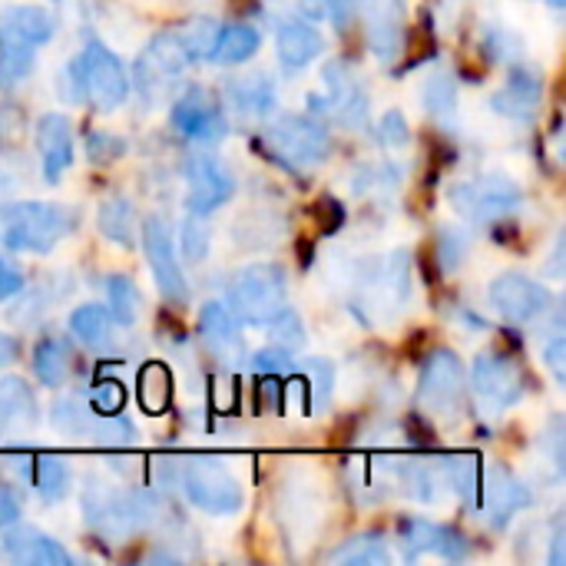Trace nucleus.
<instances>
[{
  "instance_id": "47",
  "label": "nucleus",
  "mask_w": 566,
  "mask_h": 566,
  "mask_svg": "<svg viewBox=\"0 0 566 566\" xmlns=\"http://www.w3.org/2000/svg\"><path fill=\"white\" fill-rule=\"evenodd\" d=\"M27 129V116L17 103H0V146H13Z\"/></svg>"
},
{
  "instance_id": "11",
  "label": "nucleus",
  "mask_w": 566,
  "mask_h": 566,
  "mask_svg": "<svg viewBox=\"0 0 566 566\" xmlns=\"http://www.w3.org/2000/svg\"><path fill=\"white\" fill-rule=\"evenodd\" d=\"M464 398V365L454 352L434 348L418 375V405L428 415H451Z\"/></svg>"
},
{
  "instance_id": "16",
  "label": "nucleus",
  "mask_w": 566,
  "mask_h": 566,
  "mask_svg": "<svg viewBox=\"0 0 566 566\" xmlns=\"http://www.w3.org/2000/svg\"><path fill=\"white\" fill-rule=\"evenodd\" d=\"M169 119H172V129H176V133H182V136L192 139V143H206V146L219 143V139L226 136V129H229V126H226V116H222V109H219V103H216L209 93H202L199 86L189 90L186 96H179V99L172 103Z\"/></svg>"
},
{
  "instance_id": "26",
  "label": "nucleus",
  "mask_w": 566,
  "mask_h": 566,
  "mask_svg": "<svg viewBox=\"0 0 566 566\" xmlns=\"http://www.w3.org/2000/svg\"><path fill=\"white\" fill-rule=\"evenodd\" d=\"M53 33H56V20H53V13L43 10V7L20 3V7H10V10L0 13V36L13 40V43H20V46L36 50V46L50 43Z\"/></svg>"
},
{
  "instance_id": "44",
  "label": "nucleus",
  "mask_w": 566,
  "mask_h": 566,
  "mask_svg": "<svg viewBox=\"0 0 566 566\" xmlns=\"http://www.w3.org/2000/svg\"><path fill=\"white\" fill-rule=\"evenodd\" d=\"M123 153H126V139H119V136H113V133L93 129V133L86 136V156H90V163L106 166V163H116Z\"/></svg>"
},
{
  "instance_id": "31",
  "label": "nucleus",
  "mask_w": 566,
  "mask_h": 566,
  "mask_svg": "<svg viewBox=\"0 0 566 566\" xmlns=\"http://www.w3.org/2000/svg\"><path fill=\"white\" fill-rule=\"evenodd\" d=\"M262 46V36L255 27L249 23H226L219 27L216 46L209 53V63H242L249 56H255V50Z\"/></svg>"
},
{
  "instance_id": "34",
  "label": "nucleus",
  "mask_w": 566,
  "mask_h": 566,
  "mask_svg": "<svg viewBox=\"0 0 566 566\" xmlns=\"http://www.w3.org/2000/svg\"><path fill=\"white\" fill-rule=\"evenodd\" d=\"M70 361H73V355L63 338H43L33 348V371H36V381L46 388H60L66 381Z\"/></svg>"
},
{
  "instance_id": "45",
  "label": "nucleus",
  "mask_w": 566,
  "mask_h": 566,
  "mask_svg": "<svg viewBox=\"0 0 566 566\" xmlns=\"http://www.w3.org/2000/svg\"><path fill=\"white\" fill-rule=\"evenodd\" d=\"M27 169H30V166H27L23 156H17V153H0V199H3V196H17V192L27 186V179H30Z\"/></svg>"
},
{
  "instance_id": "52",
  "label": "nucleus",
  "mask_w": 566,
  "mask_h": 566,
  "mask_svg": "<svg viewBox=\"0 0 566 566\" xmlns=\"http://www.w3.org/2000/svg\"><path fill=\"white\" fill-rule=\"evenodd\" d=\"M325 13L335 30H345L348 20L355 17V0H325Z\"/></svg>"
},
{
  "instance_id": "53",
  "label": "nucleus",
  "mask_w": 566,
  "mask_h": 566,
  "mask_svg": "<svg viewBox=\"0 0 566 566\" xmlns=\"http://www.w3.org/2000/svg\"><path fill=\"white\" fill-rule=\"evenodd\" d=\"M566 527L564 521H557V527H554V537H551V557H547V564L551 566H564L566 564Z\"/></svg>"
},
{
  "instance_id": "23",
  "label": "nucleus",
  "mask_w": 566,
  "mask_h": 566,
  "mask_svg": "<svg viewBox=\"0 0 566 566\" xmlns=\"http://www.w3.org/2000/svg\"><path fill=\"white\" fill-rule=\"evenodd\" d=\"M275 50L285 70H302L308 66L315 56H322L325 50V36L315 23L295 17V20H282L275 30Z\"/></svg>"
},
{
  "instance_id": "10",
  "label": "nucleus",
  "mask_w": 566,
  "mask_h": 566,
  "mask_svg": "<svg viewBox=\"0 0 566 566\" xmlns=\"http://www.w3.org/2000/svg\"><path fill=\"white\" fill-rule=\"evenodd\" d=\"M488 298L494 305V312L514 325H531L537 318H544L554 308V295L544 282L527 279L521 272H504L491 282Z\"/></svg>"
},
{
  "instance_id": "7",
  "label": "nucleus",
  "mask_w": 566,
  "mask_h": 566,
  "mask_svg": "<svg viewBox=\"0 0 566 566\" xmlns=\"http://www.w3.org/2000/svg\"><path fill=\"white\" fill-rule=\"evenodd\" d=\"M189 53L186 46L179 43L176 30H166V33H156L149 40V46L139 53L136 60V86H139V96L156 106V103H166L172 86L179 83V76L186 73L189 66Z\"/></svg>"
},
{
  "instance_id": "24",
  "label": "nucleus",
  "mask_w": 566,
  "mask_h": 566,
  "mask_svg": "<svg viewBox=\"0 0 566 566\" xmlns=\"http://www.w3.org/2000/svg\"><path fill=\"white\" fill-rule=\"evenodd\" d=\"M226 99L229 106L245 116V119H265L275 113V83L269 73H242V76H232L226 83Z\"/></svg>"
},
{
  "instance_id": "25",
  "label": "nucleus",
  "mask_w": 566,
  "mask_h": 566,
  "mask_svg": "<svg viewBox=\"0 0 566 566\" xmlns=\"http://www.w3.org/2000/svg\"><path fill=\"white\" fill-rule=\"evenodd\" d=\"M199 338L206 342V348L219 358H239L245 352L242 342V328L239 318L229 312V305L222 302H209L199 312Z\"/></svg>"
},
{
  "instance_id": "9",
  "label": "nucleus",
  "mask_w": 566,
  "mask_h": 566,
  "mask_svg": "<svg viewBox=\"0 0 566 566\" xmlns=\"http://www.w3.org/2000/svg\"><path fill=\"white\" fill-rule=\"evenodd\" d=\"M471 385H474V395L481 398L484 408H491V411H507V408H514V405L524 398V391H527V375H524L521 361H514L511 355L484 352V355H478V361H474Z\"/></svg>"
},
{
  "instance_id": "50",
  "label": "nucleus",
  "mask_w": 566,
  "mask_h": 566,
  "mask_svg": "<svg viewBox=\"0 0 566 566\" xmlns=\"http://www.w3.org/2000/svg\"><path fill=\"white\" fill-rule=\"evenodd\" d=\"M20 514H23V504H20L17 491H13V488H7V484H0V527L17 524V521H20Z\"/></svg>"
},
{
  "instance_id": "3",
  "label": "nucleus",
  "mask_w": 566,
  "mask_h": 566,
  "mask_svg": "<svg viewBox=\"0 0 566 566\" xmlns=\"http://www.w3.org/2000/svg\"><path fill=\"white\" fill-rule=\"evenodd\" d=\"M229 312L245 325H269L289 308V279L272 262H255L239 269L226 285Z\"/></svg>"
},
{
  "instance_id": "18",
  "label": "nucleus",
  "mask_w": 566,
  "mask_h": 566,
  "mask_svg": "<svg viewBox=\"0 0 566 566\" xmlns=\"http://www.w3.org/2000/svg\"><path fill=\"white\" fill-rule=\"evenodd\" d=\"M527 504H531V491L504 464H491L488 478H481V501H478V507L491 514V524L504 527Z\"/></svg>"
},
{
  "instance_id": "40",
  "label": "nucleus",
  "mask_w": 566,
  "mask_h": 566,
  "mask_svg": "<svg viewBox=\"0 0 566 566\" xmlns=\"http://www.w3.org/2000/svg\"><path fill=\"white\" fill-rule=\"evenodd\" d=\"M424 106H428L431 116H441V119L458 113V83H454L451 73L428 76V83H424Z\"/></svg>"
},
{
  "instance_id": "36",
  "label": "nucleus",
  "mask_w": 566,
  "mask_h": 566,
  "mask_svg": "<svg viewBox=\"0 0 566 566\" xmlns=\"http://www.w3.org/2000/svg\"><path fill=\"white\" fill-rule=\"evenodd\" d=\"M172 401V378L163 361H149L139 371V405L146 415H163Z\"/></svg>"
},
{
  "instance_id": "56",
  "label": "nucleus",
  "mask_w": 566,
  "mask_h": 566,
  "mask_svg": "<svg viewBox=\"0 0 566 566\" xmlns=\"http://www.w3.org/2000/svg\"><path fill=\"white\" fill-rule=\"evenodd\" d=\"M547 3H551V7H554V10H564V3H566V0H547Z\"/></svg>"
},
{
  "instance_id": "13",
  "label": "nucleus",
  "mask_w": 566,
  "mask_h": 566,
  "mask_svg": "<svg viewBox=\"0 0 566 566\" xmlns=\"http://www.w3.org/2000/svg\"><path fill=\"white\" fill-rule=\"evenodd\" d=\"M448 199L468 219H497V216L514 212L524 202L521 189L504 176H481L471 182H458L451 186Z\"/></svg>"
},
{
  "instance_id": "38",
  "label": "nucleus",
  "mask_w": 566,
  "mask_h": 566,
  "mask_svg": "<svg viewBox=\"0 0 566 566\" xmlns=\"http://www.w3.org/2000/svg\"><path fill=\"white\" fill-rule=\"evenodd\" d=\"M176 36L186 46V53H189L192 63L196 60H209V53L216 46V36H219V23L212 17H192L182 27H176Z\"/></svg>"
},
{
  "instance_id": "5",
  "label": "nucleus",
  "mask_w": 566,
  "mask_h": 566,
  "mask_svg": "<svg viewBox=\"0 0 566 566\" xmlns=\"http://www.w3.org/2000/svg\"><path fill=\"white\" fill-rule=\"evenodd\" d=\"M269 156L289 172H308L332 156L328 129L312 116H282L262 136Z\"/></svg>"
},
{
  "instance_id": "28",
  "label": "nucleus",
  "mask_w": 566,
  "mask_h": 566,
  "mask_svg": "<svg viewBox=\"0 0 566 566\" xmlns=\"http://www.w3.org/2000/svg\"><path fill=\"white\" fill-rule=\"evenodd\" d=\"M96 226L103 232V239H109L119 249H136L139 242V219L136 209L129 206V199L123 196H109L103 199V206L96 209Z\"/></svg>"
},
{
  "instance_id": "6",
  "label": "nucleus",
  "mask_w": 566,
  "mask_h": 566,
  "mask_svg": "<svg viewBox=\"0 0 566 566\" xmlns=\"http://www.w3.org/2000/svg\"><path fill=\"white\" fill-rule=\"evenodd\" d=\"M179 484L189 504L212 517H232L245 504L239 478L216 458H189L179 471Z\"/></svg>"
},
{
  "instance_id": "55",
  "label": "nucleus",
  "mask_w": 566,
  "mask_h": 566,
  "mask_svg": "<svg viewBox=\"0 0 566 566\" xmlns=\"http://www.w3.org/2000/svg\"><path fill=\"white\" fill-rule=\"evenodd\" d=\"M17 352H20L17 338H10L7 332H0V368H3V365H10V361L17 358Z\"/></svg>"
},
{
  "instance_id": "30",
  "label": "nucleus",
  "mask_w": 566,
  "mask_h": 566,
  "mask_svg": "<svg viewBox=\"0 0 566 566\" xmlns=\"http://www.w3.org/2000/svg\"><path fill=\"white\" fill-rule=\"evenodd\" d=\"M481 478H484V468L478 454H451L441 461V481L471 507H478L481 501Z\"/></svg>"
},
{
  "instance_id": "51",
  "label": "nucleus",
  "mask_w": 566,
  "mask_h": 566,
  "mask_svg": "<svg viewBox=\"0 0 566 566\" xmlns=\"http://www.w3.org/2000/svg\"><path fill=\"white\" fill-rule=\"evenodd\" d=\"M23 289V275L17 265H10L7 259H0V302L13 298L17 292Z\"/></svg>"
},
{
  "instance_id": "35",
  "label": "nucleus",
  "mask_w": 566,
  "mask_h": 566,
  "mask_svg": "<svg viewBox=\"0 0 566 566\" xmlns=\"http://www.w3.org/2000/svg\"><path fill=\"white\" fill-rule=\"evenodd\" d=\"M328 560L345 566H388L391 564V551H388L385 537H378V534H358V537L345 541L342 547H335L328 554Z\"/></svg>"
},
{
  "instance_id": "19",
  "label": "nucleus",
  "mask_w": 566,
  "mask_h": 566,
  "mask_svg": "<svg viewBox=\"0 0 566 566\" xmlns=\"http://www.w3.org/2000/svg\"><path fill=\"white\" fill-rule=\"evenodd\" d=\"M36 153L43 179L53 186L63 179V172L73 163V126L63 113H46L36 123Z\"/></svg>"
},
{
  "instance_id": "48",
  "label": "nucleus",
  "mask_w": 566,
  "mask_h": 566,
  "mask_svg": "<svg viewBox=\"0 0 566 566\" xmlns=\"http://www.w3.org/2000/svg\"><path fill=\"white\" fill-rule=\"evenodd\" d=\"M378 136L388 143V146H395V149H401V146H408L411 143V129H408V119L398 113V109H391V113H385L381 116V123H378Z\"/></svg>"
},
{
  "instance_id": "2",
  "label": "nucleus",
  "mask_w": 566,
  "mask_h": 566,
  "mask_svg": "<svg viewBox=\"0 0 566 566\" xmlns=\"http://www.w3.org/2000/svg\"><path fill=\"white\" fill-rule=\"evenodd\" d=\"M70 99H83L99 113H113L129 96V76L119 63V56L103 46L99 40H90L80 56L66 66Z\"/></svg>"
},
{
  "instance_id": "22",
  "label": "nucleus",
  "mask_w": 566,
  "mask_h": 566,
  "mask_svg": "<svg viewBox=\"0 0 566 566\" xmlns=\"http://www.w3.org/2000/svg\"><path fill=\"white\" fill-rule=\"evenodd\" d=\"M328 83V109L352 129H361L368 123V93L361 83H355V73L342 63H332L325 70Z\"/></svg>"
},
{
  "instance_id": "32",
  "label": "nucleus",
  "mask_w": 566,
  "mask_h": 566,
  "mask_svg": "<svg viewBox=\"0 0 566 566\" xmlns=\"http://www.w3.org/2000/svg\"><path fill=\"white\" fill-rule=\"evenodd\" d=\"M30 481L36 488V494L46 501V504H56L70 494L73 488V471L66 461L53 458V454H43V458H33V468H30Z\"/></svg>"
},
{
  "instance_id": "1",
  "label": "nucleus",
  "mask_w": 566,
  "mask_h": 566,
  "mask_svg": "<svg viewBox=\"0 0 566 566\" xmlns=\"http://www.w3.org/2000/svg\"><path fill=\"white\" fill-rule=\"evenodd\" d=\"M70 232H73V212L60 202L10 199L0 206V249L46 255Z\"/></svg>"
},
{
  "instance_id": "29",
  "label": "nucleus",
  "mask_w": 566,
  "mask_h": 566,
  "mask_svg": "<svg viewBox=\"0 0 566 566\" xmlns=\"http://www.w3.org/2000/svg\"><path fill=\"white\" fill-rule=\"evenodd\" d=\"M70 332L80 345H86L93 352H109L113 338H116V322H113L109 308H103V305H80L70 315Z\"/></svg>"
},
{
  "instance_id": "8",
  "label": "nucleus",
  "mask_w": 566,
  "mask_h": 566,
  "mask_svg": "<svg viewBox=\"0 0 566 566\" xmlns=\"http://www.w3.org/2000/svg\"><path fill=\"white\" fill-rule=\"evenodd\" d=\"M53 428L70 438H83L106 448H126L136 441V428L126 418L116 415H96L90 405H80L76 398L53 405Z\"/></svg>"
},
{
  "instance_id": "12",
  "label": "nucleus",
  "mask_w": 566,
  "mask_h": 566,
  "mask_svg": "<svg viewBox=\"0 0 566 566\" xmlns=\"http://www.w3.org/2000/svg\"><path fill=\"white\" fill-rule=\"evenodd\" d=\"M182 176H186V206L196 216H209L235 192V179L229 176V169L202 149H192L186 156Z\"/></svg>"
},
{
  "instance_id": "27",
  "label": "nucleus",
  "mask_w": 566,
  "mask_h": 566,
  "mask_svg": "<svg viewBox=\"0 0 566 566\" xmlns=\"http://www.w3.org/2000/svg\"><path fill=\"white\" fill-rule=\"evenodd\" d=\"M541 99H544V80H541L534 70H527V66H517V70L511 73L507 90H501V93L491 99V106H494L501 116H507V119H534Z\"/></svg>"
},
{
  "instance_id": "46",
  "label": "nucleus",
  "mask_w": 566,
  "mask_h": 566,
  "mask_svg": "<svg viewBox=\"0 0 566 566\" xmlns=\"http://www.w3.org/2000/svg\"><path fill=\"white\" fill-rule=\"evenodd\" d=\"M252 371L255 375H289V371H295V361L282 345L279 348H262L252 358Z\"/></svg>"
},
{
  "instance_id": "41",
  "label": "nucleus",
  "mask_w": 566,
  "mask_h": 566,
  "mask_svg": "<svg viewBox=\"0 0 566 566\" xmlns=\"http://www.w3.org/2000/svg\"><path fill=\"white\" fill-rule=\"evenodd\" d=\"M33 70V50L0 36V90L20 83Z\"/></svg>"
},
{
  "instance_id": "15",
  "label": "nucleus",
  "mask_w": 566,
  "mask_h": 566,
  "mask_svg": "<svg viewBox=\"0 0 566 566\" xmlns=\"http://www.w3.org/2000/svg\"><path fill=\"white\" fill-rule=\"evenodd\" d=\"M355 7L361 10L371 53L381 63H395L398 53L405 50V20H408L405 0H355Z\"/></svg>"
},
{
  "instance_id": "21",
  "label": "nucleus",
  "mask_w": 566,
  "mask_h": 566,
  "mask_svg": "<svg viewBox=\"0 0 566 566\" xmlns=\"http://www.w3.org/2000/svg\"><path fill=\"white\" fill-rule=\"evenodd\" d=\"M36 428V398L23 378H0V441L27 438Z\"/></svg>"
},
{
  "instance_id": "49",
  "label": "nucleus",
  "mask_w": 566,
  "mask_h": 566,
  "mask_svg": "<svg viewBox=\"0 0 566 566\" xmlns=\"http://www.w3.org/2000/svg\"><path fill=\"white\" fill-rule=\"evenodd\" d=\"M544 365L551 368V375H554L557 385H566V338L560 335V328L544 345Z\"/></svg>"
},
{
  "instance_id": "14",
  "label": "nucleus",
  "mask_w": 566,
  "mask_h": 566,
  "mask_svg": "<svg viewBox=\"0 0 566 566\" xmlns=\"http://www.w3.org/2000/svg\"><path fill=\"white\" fill-rule=\"evenodd\" d=\"M143 252H146V262L153 269V279H156L163 298L172 305H186L189 302V282H186L182 265L176 259L172 235L163 226V219H156V216H149L143 222Z\"/></svg>"
},
{
  "instance_id": "4",
  "label": "nucleus",
  "mask_w": 566,
  "mask_h": 566,
  "mask_svg": "<svg viewBox=\"0 0 566 566\" xmlns=\"http://www.w3.org/2000/svg\"><path fill=\"white\" fill-rule=\"evenodd\" d=\"M83 517H86V527H93L103 537H126V534L146 527L156 517V504H153V497L146 491L123 494L113 484L86 481Z\"/></svg>"
},
{
  "instance_id": "39",
  "label": "nucleus",
  "mask_w": 566,
  "mask_h": 566,
  "mask_svg": "<svg viewBox=\"0 0 566 566\" xmlns=\"http://www.w3.org/2000/svg\"><path fill=\"white\" fill-rule=\"evenodd\" d=\"M302 378L308 388V411H325L332 401V385H335V368L322 358H308L302 361Z\"/></svg>"
},
{
  "instance_id": "43",
  "label": "nucleus",
  "mask_w": 566,
  "mask_h": 566,
  "mask_svg": "<svg viewBox=\"0 0 566 566\" xmlns=\"http://www.w3.org/2000/svg\"><path fill=\"white\" fill-rule=\"evenodd\" d=\"M86 405L96 411V415H119L123 405H126V391L119 381H96L90 391H86Z\"/></svg>"
},
{
  "instance_id": "37",
  "label": "nucleus",
  "mask_w": 566,
  "mask_h": 566,
  "mask_svg": "<svg viewBox=\"0 0 566 566\" xmlns=\"http://www.w3.org/2000/svg\"><path fill=\"white\" fill-rule=\"evenodd\" d=\"M106 302H109V315L116 325L123 328H133L136 318H139V289L129 275L116 272L106 279Z\"/></svg>"
},
{
  "instance_id": "33",
  "label": "nucleus",
  "mask_w": 566,
  "mask_h": 566,
  "mask_svg": "<svg viewBox=\"0 0 566 566\" xmlns=\"http://www.w3.org/2000/svg\"><path fill=\"white\" fill-rule=\"evenodd\" d=\"M232 235L245 249H269L285 235V219L275 212H245V216H239Z\"/></svg>"
},
{
  "instance_id": "17",
  "label": "nucleus",
  "mask_w": 566,
  "mask_h": 566,
  "mask_svg": "<svg viewBox=\"0 0 566 566\" xmlns=\"http://www.w3.org/2000/svg\"><path fill=\"white\" fill-rule=\"evenodd\" d=\"M401 537H405V554L408 557L434 554L441 560H464L471 554V544L458 527L431 524V521H421V517L401 521Z\"/></svg>"
},
{
  "instance_id": "42",
  "label": "nucleus",
  "mask_w": 566,
  "mask_h": 566,
  "mask_svg": "<svg viewBox=\"0 0 566 566\" xmlns=\"http://www.w3.org/2000/svg\"><path fill=\"white\" fill-rule=\"evenodd\" d=\"M209 245H212V229H209L206 216L189 212V219L182 222V249H186V259L189 262H206Z\"/></svg>"
},
{
  "instance_id": "20",
  "label": "nucleus",
  "mask_w": 566,
  "mask_h": 566,
  "mask_svg": "<svg viewBox=\"0 0 566 566\" xmlns=\"http://www.w3.org/2000/svg\"><path fill=\"white\" fill-rule=\"evenodd\" d=\"M0 551L13 560V564L23 566H70V554L50 541L46 534L33 531V527H23L20 521L3 527V537H0Z\"/></svg>"
},
{
  "instance_id": "54",
  "label": "nucleus",
  "mask_w": 566,
  "mask_h": 566,
  "mask_svg": "<svg viewBox=\"0 0 566 566\" xmlns=\"http://www.w3.org/2000/svg\"><path fill=\"white\" fill-rule=\"evenodd\" d=\"M272 3H292L305 17H325V0H272Z\"/></svg>"
}]
</instances>
